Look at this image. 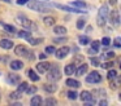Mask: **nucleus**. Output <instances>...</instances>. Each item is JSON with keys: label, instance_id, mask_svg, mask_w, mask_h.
<instances>
[{"label": "nucleus", "instance_id": "38", "mask_svg": "<svg viewBox=\"0 0 121 106\" xmlns=\"http://www.w3.org/2000/svg\"><path fill=\"white\" fill-rule=\"evenodd\" d=\"M46 105H56L57 103V101L55 100V98H47V100L44 101Z\"/></svg>", "mask_w": 121, "mask_h": 106}, {"label": "nucleus", "instance_id": "43", "mask_svg": "<svg viewBox=\"0 0 121 106\" xmlns=\"http://www.w3.org/2000/svg\"><path fill=\"white\" fill-rule=\"evenodd\" d=\"M27 3H29V0H17V4L18 5H25Z\"/></svg>", "mask_w": 121, "mask_h": 106}, {"label": "nucleus", "instance_id": "44", "mask_svg": "<svg viewBox=\"0 0 121 106\" xmlns=\"http://www.w3.org/2000/svg\"><path fill=\"white\" fill-rule=\"evenodd\" d=\"M108 1H109L111 5H116V4H117V0H108Z\"/></svg>", "mask_w": 121, "mask_h": 106}, {"label": "nucleus", "instance_id": "18", "mask_svg": "<svg viewBox=\"0 0 121 106\" xmlns=\"http://www.w3.org/2000/svg\"><path fill=\"white\" fill-rule=\"evenodd\" d=\"M53 32L57 34V35H65L66 28L64 27V26H55V27H53Z\"/></svg>", "mask_w": 121, "mask_h": 106}, {"label": "nucleus", "instance_id": "50", "mask_svg": "<svg viewBox=\"0 0 121 106\" xmlns=\"http://www.w3.org/2000/svg\"><path fill=\"white\" fill-rule=\"evenodd\" d=\"M120 69H121V65H120Z\"/></svg>", "mask_w": 121, "mask_h": 106}, {"label": "nucleus", "instance_id": "47", "mask_svg": "<svg viewBox=\"0 0 121 106\" xmlns=\"http://www.w3.org/2000/svg\"><path fill=\"white\" fill-rule=\"evenodd\" d=\"M99 105H107V101H105V100H103V101H100V102H99Z\"/></svg>", "mask_w": 121, "mask_h": 106}, {"label": "nucleus", "instance_id": "22", "mask_svg": "<svg viewBox=\"0 0 121 106\" xmlns=\"http://www.w3.org/2000/svg\"><path fill=\"white\" fill-rule=\"evenodd\" d=\"M18 38L21 39H27L29 40L30 38H31V34H30V31H26V30H22L18 32Z\"/></svg>", "mask_w": 121, "mask_h": 106}, {"label": "nucleus", "instance_id": "29", "mask_svg": "<svg viewBox=\"0 0 121 106\" xmlns=\"http://www.w3.org/2000/svg\"><path fill=\"white\" fill-rule=\"evenodd\" d=\"M21 92L20 90H17V92H12L11 94H9V100H18L20 97H21Z\"/></svg>", "mask_w": 121, "mask_h": 106}, {"label": "nucleus", "instance_id": "1", "mask_svg": "<svg viewBox=\"0 0 121 106\" xmlns=\"http://www.w3.org/2000/svg\"><path fill=\"white\" fill-rule=\"evenodd\" d=\"M108 13H109V10H108V5H102L99 9V12H98V17H96V22H98V26H104L105 21H107L108 18Z\"/></svg>", "mask_w": 121, "mask_h": 106}, {"label": "nucleus", "instance_id": "30", "mask_svg": "<svg viewBox=\"0 0 121 106\" xmlns=\"http://www.w3.org/2000/svg\"><path fill=\"white\" fill-rule=\"evenodd\" d=\"M116 76H117V72H116L115 70H109V71H108V74H107V79H108V80L115 79Z\"/></svg>", "mask_w": 121, "mask_h": 106}, {"label": "nucleus", "instance_id": "20", "mask_svg": "<svg viewBox=\"0 0 121 106\" xmlns=\"http://www.w3.org/2000/svg\"><path fill=\"white\" fill-rule=\"evenodd\" d=\"M30 103H31V106H40V103H42V97H40V96H34V97L30 100Z\"/></svg>", "mask_w": 121, "mask_h": 106}, {"label": "nucleus", "instance_id": "28", "mask_svg": "<svg viewBox=\"0 0 121 106\" xmlns=\"http://www.w3.org/2000/svg\"><path fill=\"white\" fill-rule=\"evenodd\" d=\"M3 25V27L5 28L7 31H9V32H16V27L14 26H11V25H8V23H1Z\"/></svg>", "mask_w": 121, "mask_h": 106}, {"label": "nucleus", "instance_id": "3", "mask_svg": "<svg viewBox=\"0 0 121 106\" xmlns=\"http://www.w3.org/2000/svg\"><path fill=\"white\" fill-rule=\"evenodd\" d=\"M27 7L31 10H37V12L44 13V12H50V7L46 3H38V1H31L27 3Z\"/></svg>", "mask_w": 121, "mask_h": 106}, {"label": "nucleus", "instance_id": "32", "mask_svg": "<svg viewBox=\"0 0 121 106\" xmlns=\"http://www.w3.org/2000/svg\"><path fill=\"white\" fill-rule=\"evenodd\" d=\"M42 41H43L42 38H39V39H31V38H30L29 39V43L31 44V45H38V44L42 43Z\"/></svg>", "mask_w": 121, "mask_h": 106}, {"label": "nucleus", "instance_id": "45", "mask_svg": "<svg viewBox=\"0 0 121 106\" xmlns=\"http://www.w3.org/2000/svg\"><path fill=\"white\" fill-rule=\"evenodd\" d=\"M55 43H60V41H65V39H55Z\"/></svg>", "mask_w": 121, "mask_h": 106}, {"label": "nucleus", "instance_id": "14", "mask_svg": "<svg viewBox=\"0 0 121 106\" xmlns=\"http://www.w3.org/2000/svg\"><path fill=\"white\" fill-rule=\"evenodd\" d=\"M109 82H111V88H112V89H116L117 87H121V75L116 76L115 79L109 80Z\"/></svg>", "mask_w": 121, "mask_h": 106}, {"label": "nucleus", "instance_id": "5", "mask_svg": "<svg viewBox=\"0 0 121 106\" xmlns=\"http://www.w3.org/2000/svg\"><path fill=\"white\" fill-rule=\"evenodd\" d=\"M100 82H102V76H100V74L98 71H91L86 76V83L94 84V83H100Z\"/></svg>", "mask_w": 121, "mask_h": 106}, {"label": "nucleus", "instance_id": "26", "mask_svg": "<svg viewBox=\"0 0 121 106\" xmlns=\"http://www.w3.org/2000/svg\"><path fill=\"white\" fill-rule=\"evenodd\" d=\"M29 76L33 82H38V80H39V76L37 75V72H35L34 70H29Z\"/></svg>", "mask_w": 121, "mask_h": 106}, {"label": "nucleus", "instance_id": "31", "mask_svg": "<svg viewBox=\"0 0 121 106\" xmlns=\"http://www.w3.org/2000/svg\"><path fill=\"white\" fill-rule=\"evenodd\" d=\"M100 44H102V41H98V40H95V41H92L91 43V48L94 49V51H99V48H100Z\"/></svg>", "mask_w": 121, "mask_h": 106}, {"label": "nucleus", "instance_id": "27", "mask_svg": "<svg viewBox=\"0 0 121 106\" xmlns=\"http://www.w3.org/2000/svg\"><path fill=\"white\" fill-rule=\"evenodd\" d=\"M43 21H44V23H46L47 26H52L53 23H55V18H53V17H50V16L44 17V20H43Z\"/></svg>", "mask_w": 121, "mask_h": 106}, {"label": "nucleus", "instance_id": "25", "mask_svg": "<svg viewBox=\"0 0 121 106\" xmlns=\"http://www.w3.org/2000/svg\"><path fill=\"white\" fill-rule=\"evenodd\" d=\"M70 4H72V7L79 8V9H85V8H86V4H85V3H82V1H72Z\"/></svg>", "mask_w": 121, "mask_h": 106}, {"label": "nucleus", "instance_id": "41", "mask_svg": "<svg viewBox=\"0 0 121 106\" xmlns=\"http://www.w3.org/2000/svg\"><path fill=\"white\" fill-rule=\"evenodd\" d=\"M55 52H56V49H55V47H52V45L46 48V53H55Z\"/></svg>", "mask_w": 121, "mask_h": 106}, {"label": "nucleus", "instance_id": "16", "mask_svg": "<svg viewBox=\"0 0 121 106\" xmlns=\"http://www.w3.org/2000/svg\"><path fill=\"white\" fill-rule=\"evenodd\" d=\"M76 66H74V63H69V65H66L65 66V70H64V71H65V74L66 75H73L74 72H76Z\"/></svg>", "mask_w": 121, "mask_h": 106}, {"label": "nucleus", "instance_id": "11", "mask_svg": "<svg viewBox=\"0 0 121 106\" xmlns=\"http://www.w3.org/2000/svg\"><path fill=\"white\" fill-rule=\"evenodd\" d=\"M14 53L17 54V56H27V53H29V51H27V48L25 45H22V44H18V45L14 48Z\"/></svg>", "mask_w": 121, "mask_h": 106}, {"label": "nucleus", "instance_id": "36", "mask_svg": "<svg viewBox=\"0 0 121 106\" xmlns=\"http://www.w3.org/2000/svg\"><path fill=\"white\" fill-rule=\"evenodd\" d=\"M102 44H103V45H105V47H108L111 44V39L108 38V36H104V38L102 39Z\"/></svg>", "mask_w": 121, "mask_h": 106}, {"label": "nucleus", "instance_id": "4", "mask_svg": "<svg viewBox=\"0 0 121 106\" xmlns=\"http://www.w3.org/2000/svg\"><path fill=\"white\" fill-rule=\"evenodd\" d=\"M48 79L50 80H59L61 78V71H60V67L56 66V65H52L51 69L48 70Z\"/></svg>", "mask_w": 121, "mask_h": 106}, {"label": "nucleus", "instance_id": "33", "mask_svg": "<svg viewBox=\"0 0 121 106\" xmlns=\"http://www.w3.org/2000/svg\"><path fill=\"white\" fill-rule=\"evenodd\" d=\"M37 90H38V88L35 87V85H30L29 89L26 90V93H29V94H34V93L37 92Z\"/></svg>", "mask_w": 121, "mask_h": 106}, {"label": "nucleus", "instance_id": "40", "mask_svg": "<svg viewBox=\"0 0 121 106\" xmlns=\"http://www.w3.org/2000/svg\"><path fill=\"white\" fill-rule=\"evenodd\" d=\"M112 57H115V53H113V52H108V53L103 54V58H105V59H111Z\"/></svg>", "mask_w": 121, "mask_h": 106}, {"label": "nucleus", "instance_id": "15", "mask_svg": "<svg viewBox=\"0 0 121 106\" xmlns=\"http://www.w3.org/2000/svg\"><path fill=\"white\" fill-rule=\"evenodd\" d=\"M24 67V62L20 61V59H16V61L11 62V69L12 70H21Z\"/></svg>", "mask_w": 121, "mask_h": 106}, {"label": "nucleus", "instance_id": "9", "mask_svg": "<svg viewBox=\"0 0 121 106\" xmlns=\"http://www.w3.org/2000/svg\"><path fill=\"white\" fill-rule=\"evenodd\" d=\"M68 53H69V48H68V47H61L60 49H57V51L55 52V56H56V58L63 59V58H65V57L68 56Z\"/></svg>", "mask_w": 121, "mask_h": 106}, {"label": "nucleus", "instance_id": "17", "mask_svg": "<svg viewBox=\"0 0 121 106\" xmlns=\"http://www.w3.org/2000/svg\"><path fill=\"white\" fill-rule=\"evenodd\" d=\"M65 84L68 85V87H72V88H78L79 85H81V83H79L78 80H74V79H66Z\"/></svg>", "mask_w": 121, "mask_h": 106}, {"label": "nucleus", "instance_id": "8", "mask_svg": "<svg viewBox=\"0 0 121 106\" xmlns=\"http://www.w3.org/2000/svg\"><path fill=\"white\" fill-rule=\"evenodd\" d=\"M109 20L113 26H118L120 25V12L118 10H112L109 13Z\"/></svg>", "mask_w": 121, "mask_h": 106}, {"label": "nucleus", "instance_id": "49", "mask_svg": "<svg viewBox=\"0 0 121 106\" xmlns=\"http://www.w3.org/2000/svg\"><path fill=\"white\" fill-rule=\"evenodd\" d=\"M118 98H120V101H121V93H120V94H118Z\"/></svg>", "mask_w": 121, "mask_h": 106}, {"label": "nucleus", "instance_id": "42", "mask_svg": "<svg viewBox=\"0 0 121 106\" xmlns=\"http://www.w3.org/2000/svg\"><path fill=\"white\" fill-rule=\"evenodd\" d=\"M90 61H91V63L94 65V66H99V58H91L90 59Z\"/></svg>", "mask_w": 121, "mask_h": 106}, {"label": "nucleus", "instance_id": "19", "mask_svg": "<svg viewBox=\"0 0 121 106\" xmlns=\"http://www.w3.org/2000/svg\"><path fill=\"white\" fill-rule=\"evenodd\" d=\"M56 89H57V85L53 84V83H50V84H46L44 85V90H46V92H48V93H53Z\"/></svg>", "mask_w": 121, "mask_h": 106}, {"label": "nucleus", "instance_id": "34", "mask_svg": "<svg viewBox=\"0 0 121 106\" xmlns=\"http://www.w3.org/2000/svg\"><path fill=\"white\" fill-rule=\"evenodd\" d=\"M113 45H115L116 48H121V36H118V38H116L115 40H113Z\"/></svg>", "mask_w": 121, "mask_h": 106}, {"label": "nucleus", "instance_id": "39", "mask_svg": "<svg viewBox=\"0 0 121 106\" xmlns=\"http://www.w3.org/2000/svg\"><path fill=\"white\" fill-rule=\"evenodd\" d=\"M113 65H115L113 62L108 61V62H105V63H103V65H102V67H103V69H105V70H108V69H111V67H112Z\"/></svg>", "mask_w": 121, "mask_h": 106}, {"label": "nucleus", "instance_id": "6", "mask_svg": "<svg viewBox=\"0 0 121 106\" xmlns=\"http://www.w3.org/2000/svg\"><path fill=\"white\" fill-rule=\"evenodd\" d=\"M56 8H59V9H63L65 10V12H69V13H85L83 9H79V8H72V7H66V5H61V4H53Z\"/></svg>", "mask_w": 121, "mask_h": 106}, {"label": "nucleus", "instance_id": "24", "mask_svg": "<svg viewBox=\"0 0 121 106\" xmlns=\"http://www.w3.org/2000/svg\"><path fill=\"white\" fill-rule=\"evenodd\" d=\"M90 41H91V40H90L89 36H85V35H81V36H79V43H81L82 45H87Z\"/></svg>", "mask_w": 121, "mask_h": 106}, {"label": "nucleus", "instance_id": "37", "mask_svg": "<svg viewBox=\"0 0 121 106\" xmlns=\"http://www.w3.org/2000/svg\"><path fill=\"white\" fill-rule=\"evenodd\" d=\"M77 96H78V94H77V92H74V90H69V92H68V97L70 98V100H76Z\"/></svg>", "mask_w": 121, "mask_h": 106}, {"label": "nucleus", "instance_id": "12", "mask_svg": "<svg viewBox=\"0 0 121 106\" xmlns=\"http://www.w3.org/2000/svg\"><path fill=\"white\" fill-rule=\"evenodd\" d=\"M0 47L4 49H11L13 48V41L9 40V39H1L0 40Z\"/></svg>", "mask_w": 121, "mask_h": 106}, {"label": "nucleus", "instance_id": "46", "mask_svg": "<svg viewBox=\"0 0 121 106\" xmlns=\"http://www.w3.org/2000/svg\"><path fill=\"white\" fill-rule=\"evenodd\" d=\"M46 57H47V54H39V58L40 59H46Z\"/></svg>", "mask_w": 121, "mask_h": 106}, {"label": "nucleus", "instance_id": "10", "mask_svg": "<svg viewBox=\"0 0 121 106\" xmlns=\"http://www.w3.org/2000/svg\"><path fill=\"white\" fill-rule=\"evenodd\" d=\"M51 66H52V65H51L50 62H39V63L37 65V70L39 72H42V74H44V72H47L48 70L51 69Z\"/></svg>", "mask_w": 121, "mask_h": 106}, {"label": "nucleus", "instance_id": "48", "mask_svg": "<svg viewBox=\"0 0 121 106\" xmlns=\"http://www.w3.org/2000/svg\"><path fill=\"white\" fill-rule=\"evenodd\" d=\"M3 1H5V3H9V1H11V0H3Z\"/></svg>", "mask_w": 121, "mask_h": 106}, {"label": "nucleus", "instance_id": "23", "mask_svg": "<svg viewBox=\"0 0 121 106\" xmlns=\"http://www.w3.org/2000/svg\"><path fill=\"white\" fill-rule=\"evenodd\" d=\"M29 87H30V85H29V83H26V82H22L21 84L18 85V89H17V90H20L21 93H24V92H26V90L29 89Z\"/></svg>", "mask_w": 121, "mask_h": 106}, {"label": "nucleus", "instance_id": "35", "mask_svg": "<svg viewBox=\"0 0 121 106\" xmlns=\"http://www.w3.org/2000/svg\"><path fill=\"white\" fill-rule=\"evenodd\" d=\"M83 27H85V20H83V18H81V20L77 21V28L81 30V28H83Z\"/></svg>", "mask_w": 121, "mask_h": 106}, {"label": "nucleus", "instance_id": "2", "mask_svg": "<svg viewBox=\"0 0 121 106\" xmlns=\"http://www.w3.org/2000/svg\"><path fill=\"white\" fill-rule=\"evenodd\" d=\"M16 20H17V22H18L21 26H24L25 28H29V30H37V25H35L31 20L26 18L25 16L20 14V16H17Z\"/></svg>", "mask_w": 121, "mask_h": 106}, {"label": "nucleus", "instance_id": "13", "mask_svg": "<svg viewBox=\"0 0 121 106\" xmlns=\"http://www.w3.org/2000/svg\"><path fill=\"white\" fill-rule=\"evenodd\" d=\"M20 80H21V78H20V75L17 74H8V83H11V84H18Z\"/></svg>", "mask_w": 121, "mask_h": 106}, {"label": "nucleus", "instance_id": "7", "mask_svg": "<svg viewBox=\"0 0 121 106\" xmlns=\"http://www.w3.org/2000/svg\"><path fill=\"white\" fill-rule=\"evenodd\" d=\"M79 98H81L83 102H86V106H87V105H91V103L95 102V101L92 100V96H91V93H90L89 90H83V92H81Z\"/></svg>", "mask_w": 121, "mask_h": 106}, {"label": "nucleus", "instance_id": "21", "mask_svg": "<svg viewBox=\"0 0 121 106\" xmlns=\"http://www.w3.org/2000/svg\"><path fill=\"white\" fill-rule=\"evenodd\" d=\"M76 72H77V75H85L87 72V65H81L79 67H77V70H76Z\"/></svg>", "mask_w": 121, "mask_h": 106}]
</instances>
